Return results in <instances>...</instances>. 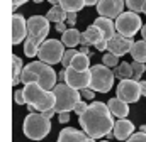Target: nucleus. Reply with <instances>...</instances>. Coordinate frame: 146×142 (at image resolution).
Listing matches in <instances>:
<instances>
[{"label": "nucleus", "instance_id": "obj_32", "mask_svg": "<svg viewBox=\"0 0 146 142\" xmlns=\"http://www.w3.org/2000/svg\"><path fill=\"white\" fill-rule=\"evenodd\" d=\"M124 142H146V132H134L127 141H124Z\"/></svg>", "mask_w": 146, "mask_h": 142}, {"label": "nucleus", "instance_id": "obj_36", "mask_svg": "<svg viewBox=\"0 0 146 142\" xmlns=\"http://www.w3.org/2000/svg\"><path fill=\"white\" fill-rule=\"evenodd\" d=\"M58 120H60V124L70 122V112H61V113H58Z\"/></svg>", "mask_w": 146, "mask_h": 142}, {"label": "nucleus", "instance_id": "obj_26", "mask_svg": "<svg viewBox=\"0 0 146 142\" xmlns=\"http://www.w3.org/2000/svg\"><path fill=\"white\" fill-rule=\"evenodd\" d=\"M39 47H41V44L37 41L27 37L26 42H24V54L27 58H34V56H37V53H39Z\"/></svg>", "mask_w": 146, "mask_h": 142}, {"label": "nucleus", "instance_id": "obj_22", "mask_svg": "<svg viewBox=\"0 0 146 142\" xmlns=\"http://www.w3.org/2000/svg\"><path fill=\"white\" fill-rule=\"evenodd\" d=\"M114 74H115V78H119V80L133 78V66H131V63L122 61L121 64H117V66L114 68Z\"/></svg>", "mask_w": 146, "mask_h": 142}, {"label": "nucleus", "instance_id": "obj_12", "mask_svg": "<svg viewBox=\"0 0 146 142\" xmlns=\"http://www.w3.org/2000/svg\"><path fill=\"white\" fill-rule=\"evenodd\" d=\"M124 0H99L97 3V14L102 17H107L115 20L122 12H124Z\"/></svg>", "mask_w": 146, "mask_h": 142}, {"label": "nucleus", "instance_id": "obj_40", "mask_svg": "<svg viewBox=\"0 0 146 142\" xmlns=\"http://www.w3.org/2000/svg\"><path fill=\"white\" fill-rule=\"evenodd\" d=\"M26 2H27V0H12V9L15 10L17 7H21V5H24Z\"/></svg>", "mask_w": 146, "mask_h": 142}, {"label": "nucleus", "instance_id": "obj_34", "mask_svg": "<svg viewBox=\"0 0 146 142\" xmlns=\"http://www.w3.org/2000/svg\"><path fill=\"white\" fill-rule=\"evenodd\" d=\"M80 93L85 100H94V97H95V90H92V88H83V90H80Z\"/></svg>", "mask_w": 146, "mask_h": 142}, {"label": "nucleus", "instance_id": "obj_42", "mask_svg": "<svg viewBox=\"0 0 146 142\" xmlns=\"http://www.w3.org/2000/svg\"><path fill=\"white\" fill-rule=\"evenodd\" d=\"M54 113H56V112H54V108H51V110H46V112H42V115H44V117H48L49 120H51V118L54 117Z\"/></svg>", "mask_w": 146, "mask_h": 142}, {"label": "nucleus", "instance_id": "obj_28", "mask_svg": "<svg viewBox=\"0 0 146 142\" xmlns=\"http://www.w3.org/2000/svg\"><path fill=\"white\" fill-rule=\"evenodd\" d=\"M131 66H133V80L141 81V76H143V73L146 71V64H145V63H139V61H134V59H133Z\"/></svg>", "mask_w": 146, "mask_h": 142}, {"label": "nucleus", "instance_id": "obj_18", "mask_svg": "<svg viewBox=\"0 0 146 142\" xmlns=\"http://www.w3.org/2000/svg\"><path fill=\"white\" fill-rule=\"evenodd\" d=\"M100 31H102V34L104 37L109 41L112 39L114 36L117 34V31H115V22H112V19H107V17H102V15H99L97 19H95V22H94Z\"/></svg>", "mask_w": 146, "mask_h": 142}, {"label": "nucleus", "instance_id": "obj_19", "mask_svg": "<svg viewBox=\"0 0 146 142\" xmlns=\"http://www.w3.org/2000/svg\"><path fill=\"white\" fill-rule=\"evenodd\" d=\"M80 34H82V32H78L75 27H70V29H66V31L61 34V42H63L66 47H75V46L80 44Z\"/></svg>", "mask_w": 146, "mask_h": 142}, {"label": "nucleus", "instance_id": "obj_33", "mask_svg": "<svg viewBox=\"0 0 146 142\" xmlns=\"http://www.w3.org/2000/svg\"><path fill=\"white\" fill-rule=\"evenodd\" d=\"M14 102H15L17 105H24V103H26V97H24V91H22V90H15V93H14Z\"/></svg>", "mask_w": 146, "mask_h": 142}, {"label": "nucleus", "instance_id": "obj_31", "mask_svg": "<svg viewBox=\"0 0 146 142\" xmlns=\"http://www.w3.org/2000/svg\"><path fill=\"white\" fill-rule=\"evenodd\" d=\"M146 0H126V5H127V9L129 10H133V12H143V7H145Z\"/></svg>", "mask_w": 146, "mask_h": 142}, {"label": "nucleus", "instance_id": "obj_38", "mask_svg": "<svg viewBox=\"0 0 146 142\" xmlns=\"http://www.w3.org/2000/svg\"><path fill=\"white\" fill-rule=\"evenodd\" d=\"M107 44H109V41H107V39H102L100 42L95 44V49H97V51H107Z\"/></svg>", "mask_w": 146, "mask_h": 142}, {"label": "nucleus", "instance_id": "obj_14", "mask_svg": "<svg viewBox=\"0 0 146 142\" xmlns=\"http://www.w3.org/2000/svg\"><path fill=\"white\" fill-rule=\"evenodd\" d=\"M27 20L21 14H12V44H21L24 39H27Z\"/></svg>", "mask_w": 146, "mask_h": 142}, {"label": "nucleus", "instance_id": "obj_21", "mask_svg": "<svg viewBox=\"0 0 146 142\" xmlns=\"http://www.w3.org/2000/svg\"><path fill=\"white\" fill-rule=\"evenodd\" d=\"M134 61H139V63H146V41H136L131 47V53Z\"/></svg>", "mask_w": 146, "mask_h": 142}, {"label": "nucleus", "instance_id": "obj_2", "mask_svg": "<svg viewBox=\"0 0 146 142\" xmlns=\"http://www.w3.org/2000/svg\"><path fill=\"white\" fill-rule=\"evenodd\" d=\"M58 81V74L53 70L51 64L42 63V61H33L29 64L24 66L22 76H21V83H37L46 90H54Z\"/></svg>", "mask_w": 146, "mask_h": 142}, {"label": "nucleus", "instance_id": "obj_30", "mask_svg": "<svg viewBox=\"0 0 146 142\" xmlns=\"http://www.w3.org/2000/svg\"><path fill=\"white\" fill-rule=\"evenodd\" d=\"M102 63H104L106 66H109V68H115V66L119 64V56H115L114 53L107 51V53L102 56Z\"/></svg>", "mask_w": 146, "mask_h": 142}, {"label": "nucleus", "instance_id": "obj_51", "mask_svg": "<svg viewBox=\"0 0 146 142\" xmlns=\"http://www.w3.org/2000/svg\"><path fill=\"white\" fill-rule=\"evenodd\" d=\"M100 142H109V141H100Z\"/></svg>", "mask_w": 146, "mask_h": 142}, {"label": "nucleus", "instance_id": "obj_35", "mask_svg": "<svg viewBox=\"0 0 146 142\" xmlns=\"http://www.w3.org/2000/svg\"><path fill=\"white\" fill-rule=\"evenodd\" d=\"M87 108H88V105H87L85 102H82V100H80V102L76 103V106H75V110H73V112H75V113L80 117L82 113H85V110H87Z\"/></svg>", "mask_w": 146, "mask_h": 142}, {"label": "nucleus", "instance_id": "obj_5", "mask_svg": "<svg viewBox=\"0 0 146 142\" xmlns=\"http://www.w3.org/2000/svg\"><path fill=\"white\" fill-rule=\"evenodd\" d=\"M54 97H56V105H54V112L61 113V112H73L76 103L82 100L80 98V90L73 88L66 83L56 85L54 86Z\"/></svg>", "mask_w": 146, "mask_h": 142}, {"label": "nucleus", "instance_id": "obj_45", "mask_svg": "<svg viewBox=\"0 0 146 142\" xmlns=\"http://www.w3.org/2000/svg\"><path fill=\"white\" fill-rule=\"evenodd\" d=\"M80 53H83V54H90V51H88L87 46H82V47H80Z\"/></svg>", "mask_w": 146, "mask_h": 142}, {"label": "nucleus", "instance_id": "obj_3", "mask_svg": "<svg viewBox=\"0 0 146 142\" xmlns=\"http://www.w3.org/2000/svg\"><path fill=\"white\" fill-rule=\"evenodd\" d=\"M26 105L29 106V112H46L51 110L56 105V97L53 90H46L37 83H26L24 88Z\"/></svg>", "mask_w": 146, "mask_h": 142}, {"label": "nucleus", "instance_id": "obj_39", "mask_svg": "<svg viewBox=\"0 0 146 142\" xmlns=\"http://www.w3.org/2000/svg\"><path fill=\"white\" fill-rule=\"evenodd\" d=\"M80 46H92L90 39L87 37V34H85V32H82V34H80Z\"/></svg>", "mask_w": 146, "mask_h": 142}, {"label": "nucleus", "instance_id": "obj_47", "mask_svg": "<svg viewBox=\"0 0 146 142\" xmlns=\"http://www.w3.org/2000/svg\"><path fill=\"white\" fill-rule=\"evenodd\" d=\"M51 5H60V0H48Z\"/></svg>", "mask_w": 146, "mask_h": 142}, {"label": "nucleus", "instance_id": "obj_43", "mask_svg": "<svg viewBox=\"0 0 146 142\" xmlns=\"http://www.w3.org/2000/svg\"><path fill=\"white\" fill-rule=\"evenodd\" d=\"M139 85H141V95L146 97V81H139Z\"/></svg>", "mask_w": 146, "mask_h": 142}, {"label": "nucleus", "instance_id": "obj_23", "mask_svg": "<svg viewBox=\"0 0 146 142\" xmlns=\"http://www.w3.org/2000/svg\"><path fill=\"white\" fill-rule=\"evenodd\" d=\"M60 5L66 12H80L83 7H87L85 0H60Z\"/></svg>", "mask_w": 146, "mask_h": 142}, {"label": "nucleus", "instance_id": "obj_7", "mask_svg": "<svg viewBox=\"0 0 146 142\" xmlns=\"http://www.w3.org/2000/svg\"><path fill=\"white\" fill-rule=\"evenodd\" d=\"M65 47H66V46L61 42V39H60V41H58V39H46V41L41 44L39 53H37L39 61L48 63V64H51V66L61 63L63 54H65Z\"/></svg>", "mask_w": 146, "mask_h": 142}, {"label": "nucleus", "instance_id": "obj_4", "mask_svg": "<svg viewBox=\"0 0 146 142\" xmlns=\"http://www.w3.org/2000/svg\"><path fill=\"white\" fill-rule=\"evenodd\" d=\"M24 135L31 141H42L49 130H51V122L48 117H44L41 112H31L22 124Z\"/></svg>", "mask_w": 146, "mask_h": 142}, {"label": "nucleus", "instance_id": "obj_8", "mask_svg": "<svg viewBox=\"0 0 146 142\" xmlns=\"http://www.w3.org/2000/svg\"><path fill=\"white\" fill-rule=\"evenodd\" d=\"M141 27H143L141 17L136 12H133V10L122 12L115 19V31H117V34H122V36H126V37L133 39L134 36L141 31Z\"/></svg>", "mask_w": 146, "mask_h": 142}, {"label": "nucleus", "instance_id": "obj_48", "mask_svg": "<svg viewBox=\"0 0 146 142\" xmlns=\"http://www.w3.org/2000/svg\"><path fill=\"white\" fill-rule=\"evenodd\" d=\"M143 14L146 15V3H145V7H143Z\"/></svg>", "mask_w": 146, "mask_h": 142}, {"label": "nucleus", "instance_id": "obj_15", "mask_svg": "<svg viewBox=\"0 0 146 142\" xmlns=\"http://www.w3.org/2000/svg\"><path fill=\"white\" fill-rule=\"evenodd\" d=\"M112 134L117 141H127L134 134V124L127 118H119L117 122H114Z\"/></svg>", "mask_w": 146, "mask_h": 142}, {"label": "nucleus", "instance_id": "obj_46", "mask_svg": "<svg viewBox=\"0 0 146 142\" xmlns=\"http://www.w3.org/2000/svg\"><path fill=\"white\" fill-rule=\"evenodd\" d=\"M141 36H143V39L146 41V24L143 26V27H141Z\"/></svg>", "mask_w": 146, "mask_h": 142}, {"label": "nucleus", "instance_id": "obj_24", "mask_svg": "<svg viewBox=\"0 0 146 142\" xmlns=\"http://www.w3.org/2000/svg\"><path fill=\"white\" fill-rule=\"evenodd\" d=\"M72 66L76 68V70H90V56L78 51V54L75 56V59L72 61Z\"/></svg>", "mask_w": 146, "mask_h": 142}, {"label": "nucleus", "instance_id": "obj_44", "mask_svg": "<svg viewBox=\"0 0 146 142\" xmlns=\"http://www.w3.org/2000/svg\"><path fill=\"white\" fill-rule=\"evenodd\" d=\"M85 3H87V7H94L99 3V0H85Z\"/></svg>", "mask_w": 146, "mask_h": 142}, {"label": "nucleus", "instance_id": "obj_49", "mask_svg": "<svg viewBox=\"0 0 146 142\" xmlns=\"http://www.w3.org/2000/svg\"><path fill=\"white\" fill-rule=\"evenodd\" d=\"M33 2H36V3H41V2H44V0H33Z\"/></svg>", "mask_w": 146, "mask_h": 142}, {"label": "nucleus", "instance_id": "obj_1", "mask_svg": "<svg viewBox=\"0 0 146 142\" xmlns=\"http://www.w3.org/2000/svg\"><path fill=\"white\" fill-rule=\"evenodd\" d=\"M114 115L110 113L109 106L102 102H92L88 108L85 110V113H82L78 117L80 125L83 129V132L88 137L94 139H102L106 135H109L114 129Z\"/></svg>", "mask_w": 146, "mask_h": 142}, {"label": "nucleus", "instance_id": "obj_11", "mask_svg": "<svg viewBox=\"0 0 146 142\" xmlns=\"http://www.w3.org/2000/svg\"><path fill=\"white\" fill-rule=\"evenodd\" d=\"M92 81V71L90 70H76V68H65V83L76 90L88 88Z\"/></svg>", "mask_w": 146, "mask_h": 142}, {"label": "nucleus", "instance_id": "obj_6", "mask_svg": "<svg viewBox=\"0 0 146 142\" xmlns=\"http://www.w3.org/2000/svg\"><path fill=\"white\" fill-rule=\"evenodd\" d=\"M92 81H90V86L92 90L99 91V93H109L114 86V71H110L109 66H106L104 63L102 64H94L92 68Z\"/></svg>", "mask_w": 146, "mask_h": 142}, {"label": "nucleus", "instance_id": "obj_27", "mask_svg": "<svg viewBox=\"0 0 146 142\" xmlns=\"http://www.w3.org/2000/svg\"><path fill=\"white\" fill-rule=\"evenodd\" d=\"M14 59V74H12V85H17L21 83V76H22V71H24V64H22V59L19 56H12Z\"/></svg>", "mask_w": 146, "mask_h": 142}, {"label": "nucleus", "instance_id": "obj_37", "mask_svg": "<svg viewBox=\"0 0 146 142\" xmlns=\"http://www.w3.org/2000/svg\"><path fill=\"white\" fill-rule=\"evenodd\" d=\"M66 22H68L70 27L75 26V22H76V12H68V15H66Z\"/></svg>", "mask_w": 146, "mask_h": 142}, {"label": "nucleus", "instance_id": "obj_20", "mask_svg": "<svg viewBox=\"0 0 146 142\" xmlns=\"http://www.w3.org/2000/svg\"><path fill=\"white\" fill-rule=\"evenodd\" d=\"M66 15H68V12H66L61 5H53V7L48 10V14H46L48 20H49V22H54V24L65 22V20H66Z\"/></svg>", "mask_w": 146, "mask_h": 142}, {"label": "nucleus", "instance_id": "obj_50", "mask_svg": "<svg viewBox=\"0 0 146 142\" xmlns=\"http://www.w3.org/2000/svg\"><path fill=\"white\" fill-rule=\"evenodd\" d=\"M141 130H143V132H146V125H143V127H141Z\"/></svg>", "mask_w": 146, "mask_h": 142}, {"label": "nucleus", "instance_id": "obj_16", "mask_svg": "<svg viewBox=\"0 0 146 142\" xmlns=\"http://www.w3.org/2000/svg\"><path fill=\"white\" fill-rule=\"evenodd\" d=\"M87 141H88V135L85 132H80L73 127H66L60 132L56 142H87Z\"/></svg>", "mask_w": 146, "mask_h": 142}, {"label": "nucleus", "instance_id": "obj_13", "mask_svg": "<svg viewBox=\"0 0 146 142\" xmlns=\"http://www.w3.org/2000/svg\"><path fill=\"white\" fill-rule=\"evenodd\" d=\"M134 41L131 37H126L122 34H115L112 39H109V44H107V51L114 53L115 56H124L127 53H131V47H133Z\"/></svg>", "mask_w": 146, "mask_h": 142}, {"label": "nucleus", "instance_id": "obj_41", "mask_svg": "<svg viewBox=\"0 0 146 142\" xmlns=\"http://www.w3.org/2000/svg\"><path fill=\"white\" fill-rule=\"evenodd\" d=\"M56 31L63 34V32L66 31V26H65V22H58V24H56Z\"/></svg>", "mask_w": 146, "mask_h": 142}, {"label": "nucleus", "instance_id": "obj_17", "mask_svg": "<svg viewBox=\"0 0 146 142\" xmlns=\"http://www.w3.org/2000/svg\"><path fill=\"white\" fill-rule=\"evenodd\" d=\"M107 106H109L110 113L114 115V117H117V118H126L127 115H129V103H126V102H122L121 98H110L109 102H107Z\"/></svg>", "mask_w": 146, "mask_h": 142}, {"label": "nucleus", "instance_id": "obj_9", "mask_svg": "<svg viewBox=\"0 0 146 142\" xmlns=\"http://www.w3.org/2000/svg\"><path fill=\"white\" fill-rule=\"evenodd\" d=\"M115 95H117V98H121L126 103H136L143 97L141 95V85H139V81H136L133 78L121 80L117 85Z\"/></svg>", "mask_w": 146, "mask_h": 142}, {"label": "nucleus", "instance_id": "obj_25", "mask_svg": "<svg viewBox=\"0 0 146 142\" xmlns=\"http://www.w3.org/2000/svg\"><path fill=\"white\" fill-rule=\"evenodd\" d=\"M85 34H87V37H88V39H90L92 46H95L97 42H100L102 39H106V37H104V34H102V31H100L95 24L88 26V27H87V31H85Z\"/></svg>", "mask_w": 146, "mask_h": 142}, {"label": "nucleus", "instance_id": "obj_10", "mask_svg": "<svg viewBox=\"0 0 146 142\" xmlns=\"http://www.w3.org/2000/svg\"><path fill=\"white\" fill-rule=\"evenodd\" d=\"M27 31L31 39L37 41L39 44H42L46 41V36L49 34V20L48 17H42V15H33L27 19Z\"/></svg>", "mask_w": 146, "mask_h": 142}, {"label": "nucleus", "instance_id": "obj_29", "mask_svg": "<svg viewBox=\"0 0 146 142\" xmlns=\"http://www.w3.org/2000/svg\"><path fill=\"white\" fill-rule=\"evenodd\" d=\"M78 54V51H75V47H68L63 54V59H61V64L63 68H70L72 66V61L75 59V56Z\"/></svg>", "mask_w": 146, "mask_h": 142}]
</instances>
